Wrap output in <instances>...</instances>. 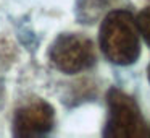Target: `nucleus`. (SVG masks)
<instances>
[{"label":"nucleus","instance_id":"2","mask_svg":"<svg viewBox=\"0 0 150 138\" xmlns=\"http://www.w3.org/2000/svg\"><path fill=\"white\" fill-rule=\"evenodd\" d=\"M108 119L105 125V137L111 138H134L145 137L150 132L140 114L137 102L118 88H111L107 94Z\"/></svg>","mask_w":150,"mask_h":138},{"label":"nucleus","instance_id":"3","mask_svg":"<svg viewBox=\"0 0 150 138\" xmlns=\"http://www.w3.org/2000/svg\"><path fill=\"white\" fill-rule=\"evenodd\" d=\"M49 55L53 67L63 73H79L97 62L94 42L78 33L60 34L53 41Z\"/></svg>","mask_w":150,"mask_h":138},{"label":"nucleus","instance_id":"5","mask_svg":"<svg viewBox=\"0 0 150 138\" xmlns=\"http://www.w3.org/2000/svg\"><path fill=\"white\" fill-rule=\"evenodd\" d=\"M137 24H139V31L142 34L144 41L150 46V7L144 8L137 15Z\"/></svg>","mask_w":150,"mask_h":138},{"label":"nucleus","instance_id":"6","mask_svg":"<svg viewBox=\"0 0 150 138\" xmlns=\"http://www.w3.org/2000/svg\"><path fill=\"white\" fill-rule=\"evenodd\" d=\"M149 80H150V67H149Z\"/></svg>","mask_w":150,"mask_h":138},{"label":"nucleus","instance_id":"4","mask_svg":"<svg viewBox=\"0 0 150 138\" xmlns=\"http://www.w3.org/2000/svg\"><path fill=\"white\" fill-rule=\"evenodd\" d=\"M55 124V111L45 101H33L21 106L13 119V135L40 137L49 133Z\"/></svg>","mask_w":150,"mask_h":138},{"label":"nucleus","instance_id":"1","mask_svg":"<svg viewBox=\"0 0 150 138\" xmlns=\"http://www.w3.org/2000/svg\"><path fill=\"white\" fill-rule=\"evenodd\" d=\"M137 18L126 10L110 12L103 18L98 42L103 55L115 65H131L140 55Z\"/></svg>","mask_w":150,"mask_h":138}]
</instances>
